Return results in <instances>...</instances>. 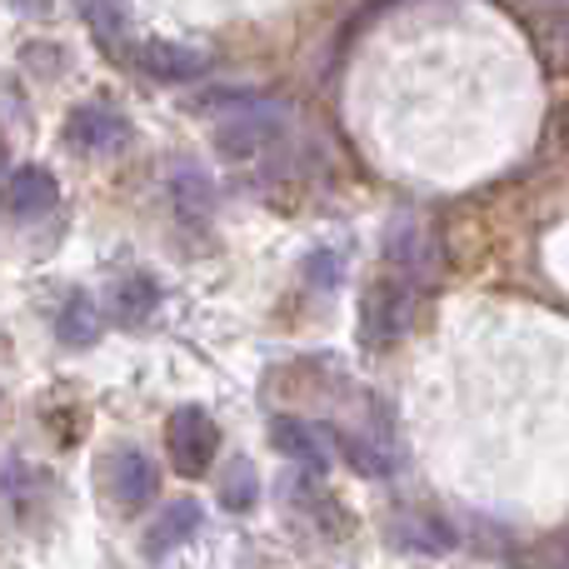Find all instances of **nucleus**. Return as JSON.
<instances>
[{
  "label": "nucleus",
  "mask_w": 569,
  "mask_h": 569,
  "mask_svg": "<svg viewBox=\"0 0 569 569\" xmlns=\"http://www.w3.org/2000/svg\"><path fill=\"white\" fill-rule=\"evenodd\" d=\"M284 126V106L260 96H226V110L216 116V150L230 160H250L280 136Z\"/></svg>",
  "instance_id": "nucleus-1"
},
{
  "label": "nucleus",
  "mask_w": 569,
  "mask_h": 569,
  "mask_svg": "<svg viewBox=\"0 0 569 569\" xmlns=\"http://www.w3.org/2000/svg\"><path fill=\"white\" fill-rule=\"evenodd\" d=\"M415 315H420V284H410V280L370 284L365 310H360V340L365 345H395L400 335H410Z\"/></svg>",
  "instance_id": "nucleus-2"
},
{
  "label": "nucleus",
  "mask_w": 569,
  "mask_h": 569,
  "mask_svg": "<svg viewBox=\"0 0 569 569\" xmlns=\"http://www.w3.org/2000/svg\"><path fill=\"white\" fill-rule=\"evenodd\" d=\"M166 445H170V465H176L180 475H190V480H196V475H206L210 465H216L220 430H216V420H210L200 405H186V410L170 415Z\"/></svg>",
  "instance_id": "nucleus-3"
},
{
  "label": "nucleus",
  "mask_w": 569,
  "mask_h": 569,
  "mask_svg": "<svg viewBox=\"0 0 569 569\" xmlns=\"http://www.w3.org/2000/svg\"><path fill=\"white\" fill-rule=\"evenodd\" d=\"M66 146L80 156H116L120 146H130V120L126 110L106 106V100H86L66 116Z\"/></svg>",
  "instance_id": "nucleus-4"
},
{
  "label": "nucleus",
  "mask_w": 569,
  "mask_h": 569,
  "mask_svg": "<svg viewBox=\"0 0 569 569\" xmlns=\"http://www.w3.org/2000/svg\"><path fill=\"white\" fill-rule=\"evenodd\" d=\"M106 490L120 510H146L160 495V470L140 450H116L106 460Z\"/></svg>",
  "instance_id": "nucleus-5"
},
{
  "label": "nucleus",
  "mask_w": 569,
  "mask_h": 569,
  "mask_svg": "<svg viewBox=\"0 0 569 569\" xmlns=\"http://www.w3.org/2000/svg\"><path fill=\"white\" fill-rule=\"evenodd\" d=\"M56 200H60L56 176L40 166H20L0 180V210H6L10 220H36V216H46Z\"/></svg>",
  "instance_id": "nucleus-6"
},
{
  "label": "nucleus",
  "mask_w": 569,
  "mask_h": 569,
  "mask_svg": "<svg viewBox=\"0 0 569 569\" xmlns=\"http://www.w3.org/2000/svg\"><path fill=\"white\" fill-rule=\"evenodd\" d=\"M385 256H390L395 270H405L400 280H410V284H420L425 276L440 270V250H435V236L425 226H395Z\"/></svg>",
  "instance_id": "nucleus-7"
},
{
  "label": "nucleus",
  "mask_w": 569,
  "mask_h": 569,
  "mask_svg": "<svg viewBox=\"0 0 569 569\" xmlns=\"http://www.w3.org/2000/svg\"><path fill=\"white\" fill-rule=\"evenodd\" d=\"M196 530H200V505L196 500H176V505H166V510L150 520L146 545H140V550H146V560H166V555L180 550Z\"/></svg>",
  "instance_id": "nucleus-8"
},
{
  "label": "nucleus",
  "mask_w": 569,
  "mask_h": 569,
  "mask_svg": "<svg viewBox=\"0 0 569 569\" xmlns=\"http://www.w3.org/2000/svg\"><path fill=\"white\" fill-rule=\"evenodd\" d=\"M130 56H136V66L156 80H190L206 70V50L170 46V40H146V46H136Z\"/></svg>",
  "instance_id": "nucleus-9"
},
{
  "label": "nucleus",
  "mask_w": 569,
  "mask_h": 569,
  "mask_svg": "<svg viewBox=\"0 0 569 569\" xmlns=\"http://www.w3.org/2000/svg\"><path fill=\"white\" fill-rule=\"evenodd\" d=\"M270 445H276L284 460L305 465V470H325V465H330V450H325L320 430H315V425L290 420V415H280V420L270 425Z\"/></svg>",
  "instance_id": "nucleus-10"
},
{
  "label": "nucleus",
  "mask_w": 569,
  "mask_h": 569,
  "mask_svg": "<svg viewBox=\"0 0 569 569\" xmlns=\"http://www.w3.org/2000/svg\"><path fill=\"white\" fill-rule=\"evenodd\" d=\"M156 305H160V284L150 276H126L110 295V310H116L120 325H146L156 315Z\"/></svg>",
  "instance_id": "nucleus-11"
},
{
  "label": "nucleus",
  "mask_w": 569,
  "mask_h": 569,
  "mask_svg": "<svg viewBox=\"0 0 569 569\" xmlns=\"http://www.w3.org/2000/svg\"><path fill=\"white\" fill-rule=\"evenodd\" d=\"M100 325H106V320H100V305L90 300L86 290H76V295L66 300V310H60L56 335H60L66 345H96V340H100Z\"/></svg>",
  "instance_id": "nucleus-12"
},
{
  "label": "nucleus",
  "mask_w": 569,
  "mask_h": 569,
  "mask_svg": "<svg viewBox=\"0 0 569 569\" xmlns=\"http://www.w3.org/2000/svg\"><path fill=\"white\" fill-rule=\"evenodd\" d=\"M395 535H400V545L405 550H430V555H440V550H450V530H445L435 515H420V510H405L400 515V525H395Z\"/></svg>",
  "instance_id": "nucleus-13"
},
{
  "label": "nucleus",
  "mask_w": 569,
  "mask_h": 569,
  "mask_svg": "<svg viewBox=\"0 0 569 569\" xmlns=\"http://www.w3.org/2000/svg\"><path fill=\"white\" fill-rule=\"evenodd\" d=\"M80 16L90 20V30H96L106 46H116V40L126 36V0H80Z\"/></svg>",
  "instance_id": "nucleus-14"
},
{
  "label": "nucleus",
  "mask_w": 569,
  "mask_h": 569,
  "mask_svg": "<svg viewBox=\"0 0 569 569\" xmlns=\"http://www.w3.org/2000/svg\"><path fill=\"white\" fill-rule=\"evenodd\" d=\"M220 505H226V510H250V505H256V470H250V460H236L226 470V480H220Z\"/></svg>",
  "instance_id": "nucleus-15"
},
{
  "label": "nucleus",
  "mask_w": 569,
  "mask_h": 569,
  "mask_svg": "<svg viewBox=\"0 0 569 569\" xmlns=\"http://www.w3.org/2000/svg\"><path fill=\"white\" fill-rule=\"evenodd\" d=\"M16 10H26V16H46L50 10V0H10Z\"/></svg>",
  "instance_id": "nucleus-16"
},
{
  "label": "nucleus",
  "mask_w": 569,
  "mask_h": 569,
  "mask_svg": "<svg viewBox=\"0 0 569 569\" xmlns=\"http://www.w3.org/2000/svg\"><path fill=\"white\" fill-rule=\"evenodd\" d=\"M0 166H6V150H0Z\"/></svg>",
  "instance_id": "nucleus-17"
}]
</instances>
